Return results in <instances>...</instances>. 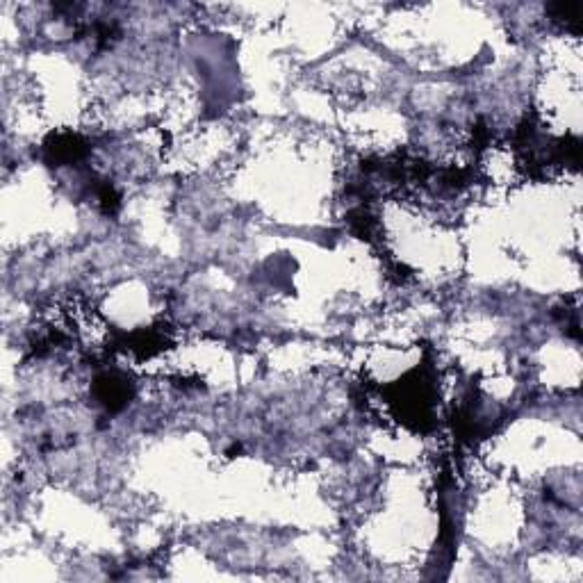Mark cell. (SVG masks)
I'll return each mask as SVG.
<instances>
[{"instance_id": "1", "label": "cell", "mask_w": 583, "mask_h": 583, "mask_svg": "<svg viewBox=\"0 0 583 583\" xmlns=\"http://www.w3.org/2000/svg\"><path fill=\"white\" fill-rule=\"evenodd\" d=\"M44 153L51 167H71L87 158L89 142L76 133H57L46 139Z\"/></svg>"}, {"instance_id": "2", "label": "cell", "mask_w": 583, "mask_h": 583, "mask_svg": "<svg viewBox=\"0 0 583 583\" xmlns=\"http://www.w3.org/2000/svg\"><path fill=\"white\" fill-rule=\"evenodd\" d=\"M94 397L108 413H119L133 399V383L119 372H105L94 383Z\"/></svg>"}]
</instances>
